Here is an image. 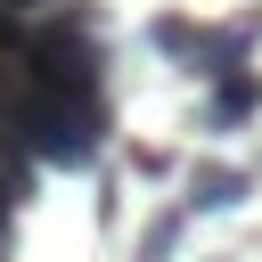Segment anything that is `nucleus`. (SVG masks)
<instances>
[{"mask_svg":"<svg viewBox=\"0 0 262 262\" xmlns=\"http://www.w3.org/2000/svg\"><path fill=\"white\" fill-rule=\"evenodd\" d=\"M254 33H262V16H237V25H221V33H196V49H188V74H205V82L237 74V66L254 57Z\"/></svg>","mask_w":262,"mask_h":262,"instance_id":"1","label":"nucleus"},{"mask_svg":"<svg viewBox=\"0 0 262 262\" xmlns=\"http://www.w3.org/2000/svg\"><path fill=\"white\" fill-rule=\"evenodd\" d=\"M246 115H262V74H254V66H237V74L213 82V98H205V131H237Z\"/></svg>","mask_w":262,"mask_h":262,"instance_id":"2","label":"nucleus"},{"mask_svg":"<svg viewBox=\"0 0 262 262\" xmlns=\"http://www.w3.org/2000/svg\"><path fill=\"white\" fill-rule=\"evenodd\" d=\"M246 188H254V172H237V164H196L188 172V213H229V205H246Z\"/></svg>","mask_w":262,"mask_h":262,"instance_id":"3","label":"nucleus"},{"mask_svg":"<svg viewBox=\"0 0 262 262\" xmlns=\"http://www.w3.org/2000/svg\"><path fill=\"white\" fill-rule=\"evenodd\" d=\"M180 229H188V205H172V213H156V221H147V237H139V262H172V246H180Z\"/></svg>","mask_w":262,"mask_h":262,"instance_id":"4","label":"nucleus"},{"mask_svg":"<svg viewBox=\"0 0 262 262\" xmlns=\"http://www.w3.org/2000/svg\"><path fill=\"white\" fill-rule=\"evenodd\" d=\"M147 49H164V57H188V49H196V25H188V16H156V25H147Z\"/></svg>","mask_w":262,"mask_h":262,"instance_id":"5","label":"nucleus"},{"mask_svg":"<svg viewBox=\"0 0 262 262\" xmlns=\"http://www.w3.org/2000/svg\"><path fill=\"white\" fill-rule=\"evenodd\" d=\"M16 188H25V180H0V237H8V205H16Z\"/></svg>","mask_w":262,"mask_h":262,"instance_id":"6","label":"nucleus"},{"mask_svg":"<svg viewBox=\"0 0 262 262\" xmlns=\"http://www.w3.org/2000/svg\"><path fill=\"white\" fill-rule=\"evenodd\" d=\"M49 0H0V16H41Z\"/></svg>","mask_w":262,"mask_h":262,"instance_id":"7","label":"nucleus"}]
</instances>
